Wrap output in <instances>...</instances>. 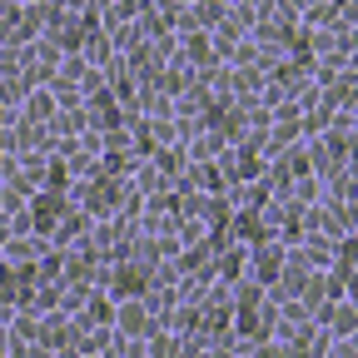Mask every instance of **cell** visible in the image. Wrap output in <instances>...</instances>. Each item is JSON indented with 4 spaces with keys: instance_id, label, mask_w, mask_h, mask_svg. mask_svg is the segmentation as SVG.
<instances>
[{
    "instance_id": "cell-1",
    "label": "cell",
    "mask_w": 358,
    "mask_h": 358,
    "mask_svg": "<svg viewBox=\"0 0 358 358\" xmlns=\"http://www.w3.org/2000/svg\"><path fill=\"white\" fill-rule=\"evenodd\" d=\"M329 319H334V334H338V338H353V303H348V299L329 313Z\"/></svg>"
}]
</instances>
